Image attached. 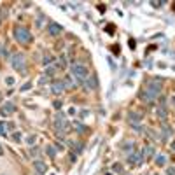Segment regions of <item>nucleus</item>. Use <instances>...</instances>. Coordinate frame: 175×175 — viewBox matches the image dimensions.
Returning <instances> with one entry per match:
<instances>
[{
  "label": "nucleus",
  "instance_id": "1",
  "mask_svg": "<svg viewBox=\"0 0 175 175\" xmlns=\"http://www.w3.org/2000/svg\"><path fill=\"white\" fill-rule=\"evenodd\" d=\"M14 39L19 44H30L32 42V33L26 26H16L14 28Z\"/></svg>",
  "mask_w": 175,
  "mask_h": 175
},
{
  "label": "nucleus",
  "instance_id": "2",
  "mask_svg": "<svg viewBox=\"0 0 175 175\" xmlns=\"http://www.w3.org/2000/svg\"><path fill=\"white\" fill-rule=\"evenodd\" d=\"M11 65L14 70H18V72H25L26 70V58H25L23 53H14L11 56Z\"/></svg>",
  "mask_w": 175,
  "mask_h": 175
},
{
  "label": "nucleus",
  "instance_id": "3",
  "mask_svg": "<svg viewBox=\"0 0 175 175\" xmlns=\"http://www.w3.org/2000/svg\"><path fill=\"white\" fill-rule=\"evenodd\" d=\"M55 128H56V131H58V137H65L67 131H68V123H67L65 119V116L63 114H58L55 117Z\"/></svg>",
  "mask_w": 175,
  "mask_h": 175
},
{
  "label": "nucleus",
  "instance_id": "4",
  "mask_svg": "<svg viewBox=\"0 0 175 175\" xmlns=\"http://www.w3.org/2000/svg\"><path fill=\"white\" fill-rule=\"evenodd\" d=\"M72 74H74V77H77L79 81H86L88 79V67L82 65V63H74Z\"/></svg>",
  "mask_w": 175,
  "mask_h": 175
},
{
  "label": "nucleus",
  "instance_id": "5",
  "mask_svg": "<svg viewBox=\"0 0 175 175\" xmlns=\"http://www.w3.org/2000/svg\"><path fill=\"white\" fill-rule=\"evenodd\" d=\"M14 112H16V107H14V103H11V102H6L0 107V116H4V117L14 114Z\"/></svg>",
  "mask_w": 175,
  "mask_h": 175
},
{
  "label": "nucleus",
  "instance_id": "6",
  "mask_svg": "<svg viewBox=\"0 0 175 175\" xmlns=\"http://www.w3.org/2000/svg\"><path fill=\"white\" fill-rule=\"evenodd\" d=\"M33 168H35V172L39 175H46L48 173V170H49V166L44 163V161H40V159H35V161H33Z\"/></svg>",
  "mask_w": 175,
  "mask_h": 175
},
{
  "label": "nucleus",
  "instance_id": "7",
  "mask_svg": "<svg viewBox=\"0 0 175 175\" xmlns=\"http://www.w3.org/2000/svg\"><path fill=\"white\" fill-rule=\"evenodd\" d=\"M51 91H53L55 95H61V93L65 91V82H63V81H60V79L53 81V84H51Z\"/></svg>",
  "mask_w": 175,
  "mask_h": 175
},
{
  "label": "nucleus",
  "instance_id": "8",
  "mask_svg": "<svg viewBox=\"0 0 175 175\" xmlns=\"http://www.w3.org/2000/svg\"><path fill=\"white\" fill-rule=\"evenodd\" d=\"M61 32H63V26H61V25H58V23H49V26H48V33H49V35L56 37V35H60Z\"/></svg>",
  "mask_w": 175,
  "mask_h": 175
},
{
  "label": "nucleus",
  "instance_id": "9",
  "mask_svg": "<svg viewBox=\"0 0 175 175\" xmlns=\"http://www.w3.org/2000/svg\"><path fill=\"white\" fill-rule=\"evenodd\" d=\"M128 121L131 123V126H139V123L142 121V114L140 112H130L128 114Z\"/></svg>",
  "mask_w": 175,
  "mask_h": 175
},
{
  "label": "nucleus",
  "instance_id": "10",
  "mask_svg": "<svg viewBox=\"0 0 175 175\" xmlns=\"http://www.w3.org/2000/svg\"><path fill=\"white\" fill-rule=\"evenodd\" d=\"M142 161H144V156L139 154V152H131L130 158H128V163H133V165H140Z\"/></svg>",
  "mask_w": 175,
  "mask_h": 175
},
{
  "label": "nucleus",
  "instance_id": "11",
  "mask_svg": "<svg viewBox=\"0 0 175 175\" xmlns=\"http://www.w3.org/2000/svg\"><path fill=\"white\" fill-rule=\"evenodd\" d=\"M72 128L77 133H81V135L88 133V126H84V124H82V123H79V121H72Z\"/></svg>",
  "mask_w": 175,
  "mask_h": 175
},
{
  "label": "nucleus",
  "instance_id": "12",
  "mask_svg": "<svg viewBox=\"0 0 175 175\" xmlns=\"http://www.w3.org/2000/svg\"><path fill=\"white\" fill-rule=\"evenodd\" d=\"M140 154L144 156V159H151L152 154H154V147H152V145H145L144 149L140 151Z\"/></svg>",
  "mask_w": 175,
  "mask_h": 175
},
{
  "label": "nucleus",
  "instance_id": "13",
  "mask_svg": "<svg viewBox=\"0 0 175 175\" xmlns=\"http://www.w3.org/2000/svg\"><path fill=\"white\" fill-rule=\"evenodd\" d=\"M86 86H88V89H95L98 86V77L97 75H91V77L86 79Z\"/></svg>",
  "mask_w": 175,
  "mask_h": 175
},
{
  "label": "nucleus",
  "instance_id": "14",
  "mask_svg": "<svg viewBox=\"0 0 175 175\" xmlns=\"http://www.w3.org/2000/svg\"><path fill=\"white\" fill-rule=\"evenodd\" d=\"M154 163H156L158 166H163V165L166 163V156H165V154H158V156L154 158Z\"/></svg>",
  "mask_w": 175,
  "mask_h": 175
},
{
  "label": "nucleus",
  "instance_id": "15",
  "mask_svg": "<svg viewBox=\"0 0 175 175\" xmlns=\"http://www.w3.org/2000/svg\"><path fill=\"white\" fill-rule=\"evenodd\" d=\"M158 117H161V119H166V117H168V112H166V107H163V105H161V107H158Z\"/></svg>",
  "mask_w": 175,
  "mask_h": 175
},
{
  "label": "nucleus",
  "instance_id": "16",
  "mask_svg": "<svg viewBox=\"0 0 175 175\" xmlns=\"http://www.w3.org/2000/svg\"><path fill=\"white\" fill-rule=\"evenodd\" d=\"M0 135L7 137V123H4V121H0Z\"/></svg>",
  "mask_w": 175,
  "mask_h": 175
},
{
  "label": "nucleus",
  "instance_id": "17",
  "mask_svg": "<svg viewBox=\"0 0 175 175\" xmlns=\"http://www.w3.org/2000/svg\"><path fill=\"white\" fill-rule=\"evenodd\" d=\"M163 131H165V135H172V133H173V130H172L166 123H163Z\"/></svg>",
  "mask_w": 175,
  "mask_h": 175
},
{
  "label": "nucleus",
  "instance_id": "18",
  "mask_svg": "<svg viewBox=\"0 0 175 175\" xmlns=\"http://www.w3.org/2000/svg\"><path fill=\"white\" fill-rule=\"evenodd\" d=\"M7 56V48L4 44H0V58H6Z\"/></svg>",
  "mask_w": 175,
  "mask_h": 175
},
{
  "label": "nucleus",
  "instance_id": "19",
  "mask_svg": "<svg viewBox=\"0 0 175 175\" xmlns=\"http://www.w3.org/2000/svg\"><path fill=\"white\" fill-rule=\"evenodd\" d=\"M51 61H53V58H51V56H44V60H42V65L44 67H49V65H51Z\"/></svg>",
  "mask_w": 175,
  "mask_h": 175
},
{
  "label": "nucleus",
  "instance_id": "20",
  "mask_svg": "<svg viewBox=\"0 0 175 175\" xmlns=\"http://www.w3.org/2000/svg\"><path fill=\"white\" fill-rule=\"evenodd\" d=\"M46 152H48L51 158H55V154H56V151L53 149V145H48V147H46Z\"/></svg>",
  "mask_w": 175,
  "mask_h": 175
},
{
  "label": "nucleus",
  "instance_id": "21",
  "mask_svg": "<svg viewBox=\"0 0 175 175\" xmlns=\"http://www.w3.org/2000/svg\"><path fill=\"white\" fill-rule=\"evenodd\" d=\"M72 147H75V151H77L79 154L82 152V144H81V142H74V144H72Z\"/></svg>",
  "mask_w": 175,
  "mask_h": 175
},
{
  "label": "nucleus",
  "instance_id": "22",
  "mask_svg": "<svg viewBox=\"0 0 175 175\" xmlns=\"http://www.w3.org/2000/svg\"><path fill=\"white\" fill-rule=\"evenodd\" d=\"M32 82H25L23 86H21V88H19V91H28V89H32Z\"/></svg>",
  "mask_w": 175,
  "mask_h": 175
},
{
  "label": "nucleus",
  "instance_id": "23",
  "mask_svg": "<svg viewBox=\"0 0 175 175\" xmlns=\"http://www.w3.org/2000/svg\"><path fill=\"white\" fill-rule=\"evenodd\" d=\"M112 170H114V172H117V173H121V172H123V166H121L119 163H114V165H112Z\"/></svg>",
  "mask_w": 175,
  "mask_h": 175
},
{
  "label": "nucleus",
  "instance_id": "24",
  "mask_svg": "<svg viewBox=\"0 0 175 175\" xmlns=\"http://www.w3.org/2000/svg\"><path fill=\"white\" fill-rule=\"evenodd\" d=\"M61 105H63V103H61V100H55V102H53V107H55L56 110H60Z\"/></svg>",
  "mask_w": 175,
  "mask_h": 175
},
{
  "label": "nucleus",
  "instance_id": "25",
  "mask_svg": "<svg viewBox=\"0 0 175 175\" xmlns=\"http://www.w3.org/2000/svg\"><path fill=\"white\" fill-rule=\"evenodd\" d=\"M123 149H124V151H128V149H130V151H131V149H133V142H126V144H124V147H123Z\"/></svg>",
  "mask_w": 175,
  "mask_h": 175
},
{
  "label": "nucleus",
  "instance_id": "26",
  "mask_svg": "<svg viewBox=\"0 0 175 175\" xmlns=\"http://www.w3.org/2000/svg\"><path fill=\"white\" fill-rule=\"evenodd\" d=\"M151 6H152V7H161V6H163V2H156V0H152Z\"/></svg>",
  "mask_w": 175,
  "mask_h": 175
},
{
  "label": "nucleus",
  "instance_id": "27",
  "mask_svg": "<svg viewBox=\"0 0 175 175\" xmlns=\"http://www.w3.org/2000/svg\"><path fill=\"white\" fill-rule=\"evenodd\" d=\"M35 139H37V137H35V135H30V137H28V144H33V142H35Z\"/></svg>",
  "mask_w": 175,
  "mask_h": 175
},
{
  "label": "nucleus",
  "instance_id": "28",
  "mask_svg": "<svg viewBox=\"0 0 175 175\" xmlns=\"http://www.w3.org/2000/svg\"><path fill=\"white\" fill-rule=\"evenodd\" d=\"M12 139L16 140V142H19V140H21V135H19L18 131H16V133H14V137H12Z\"/></svg>",
  "mask_w": 175,
  "mask_h": 175
},
{
  "label": "nucleus",
  "instance_id": "29",
  "mask_svg": "<svg viewBox=\"0 0 175 175\" xmlns=\"http://www.w3.org/2000/svg\"><path fill=\"white\" fill-rule=\"evenodd\" d=\"M98 11L103 14V12H105V4H100V6H98Z\"/></svg>",
  "mask_w": 175,
  "mask_h": 175
},
{
  "label": "nucleus",
  "instance_id": "30",
  "mask_svg": "<svg viewBox=\"0 0 175 175\" xmlns=\"http://www.w3.org/2000/svg\"><path fill=\"white\" fill-rule=\"evenodd\" d=\"M6 82L11 86V84H14V79H12V77H7V79H6Z\"/></svg>",
  "mask_w": 175,
  "mask_h": 175
},
{
  "label": "nucleus",
  "instance_id": "31",
  "mask_svg": "<svg viewBox=\"0 0 175 175\" xmlns=\"http://www.w3.org/2000/svg\"><path fill=\"white\" fill-rule=\"evenodd\" d=\"M44 82H48V75H44V77L39 81V84H44Z\"/></svg>",
  "mask_w": 175,
  "mask_h": 175
},
{
  "label": "nucleus",
  "instance_id": "32",
  "mask_svg": "<svg viewBox=\"0 0 175 175\" xmlns=\"http://www.w3.org/2000/svg\"><path fill=\"white\" fill-rule=\"evenodd\" d=\"M53 74H55V68H51V67H49V68H48V75H53Z\"/></svg>",
  "mask_w": 175,
  "mask_h": 175
},
{
  "label": "nucleus",
  "instance_id": "33",
  "mask_svg": "<svg viewBox=\"0 0 175 175\" xmlns=\"http://www.w3.org/2000/svg\"><path fill=\"white\" fill-rule=\"evenodd\" d=\"M81 116H82V117H86V116H89V110H82V112H81Z\"/></svg>",
  "mask_w": 175,
  "mask_h": 175
},
{
  "label": "nucleus",
  "instance_id": "34",
  "mask_svg": "<svg viewBox=\"0 0 175 175\" xmlns=\"http://www.w3.org/2000/svg\"><path fill=\"white\" fill-rule=\"evenodd\" d=\"M128 44H130V48H135V40H133V39H131V40H128Z\"/></svg>",
  "mask_w": 175,
  "mask_h": 175
},
{
  "label": "nucleus",
  "instance_id": "35",
  "mask_svg": "<svg viewBox=\"0 0 175 175\" xmlns=\"http://www.w3.org/2000/svg\"><path fill=\"white\" fill-rule=\"evenodd\" d=\"M112 51H114L116 55H119V48H117V46H114V48H112Z\"/></svg>",
  "mask_w": 175,
  "mask_h": 175
},
{
  "label": "nucleus",
  "instance_id": "36",
  "mask_svg": "<svg viewBox=\"0 0 175 175\" xmlns=\"http://www.w3.org/2000/svg\"><path fill=\"white\" fill-rule=\"evenodd\" d=\"M168 175H175V168H170L168 170Z\"/></svg>",
  "mask_w": 175,
  "mask_h": 175
},
{
  "label": "nucleus",
  "instance_id": "37",
  "mask_svg": "<svg viewBox=\"0 0 175 175\" xmlns=\"http://www.w3.org/2000/svg\"><path fill=\"white\" fill-rule=\"evenodd\" d=\"M172 149H173V151H175V140H173V142H172Z\"/></svg>",
  "mask_w": 175,
  "mask_h": 175
},
{
  "label": "nucleus",
  "instance_id": "38",
  "mask_svg": "<svg viewBox=\"0 0 175 175\" xmlns=\"http://www.w3.org/2000/svg\"><path fill=\"white\" fill-rule=\"evenodd\" d=\"M2 154H4V149H2V147H0V156H2Z\"/></svg>",
  "mask_w": 175,
  "mask_h": 175
},
{
  "label": "nucleus",
  "instance_id": "39",
  "mask_svg": "<svg viewBox=\"0 0 175 175\" xmlns=\"http://www.w3.org/2000/svg\"><path fill=\"white\" fill-rule=\"evenodd\" d=\"M0 100H2V95H0Z\"/></svg>",
  "mask_w": 175,
  "mask_h": 175
},
{
  "label": "nucleus",
  "instance_id": "40",
  "mask_svg": "<svg viewBox=\"0 0 175 175\" xmlns=\"http://www.w3.org/2000/svg\"><path fill=\"white\" fill-rule=\"evenodd\" d=\"M0 19H2V16H0Z\"/></svg>",
  "mask_w": 175,
  "mask_h": 175
},
{
  "label": "nucleus",
  "instance_id": "41",
  "mask_svg": "<svg viewBox=\"0 0 175 175\" xmlns=\"http://www.w3.org/2000/svg\"><path fill=\"white\" fill-rule=\"evenodd\" d=\"M2 175H4V173H2Z\"/></svg>",
  "mask_w": 175,
  "mask_h": 175
}]
</instances>
